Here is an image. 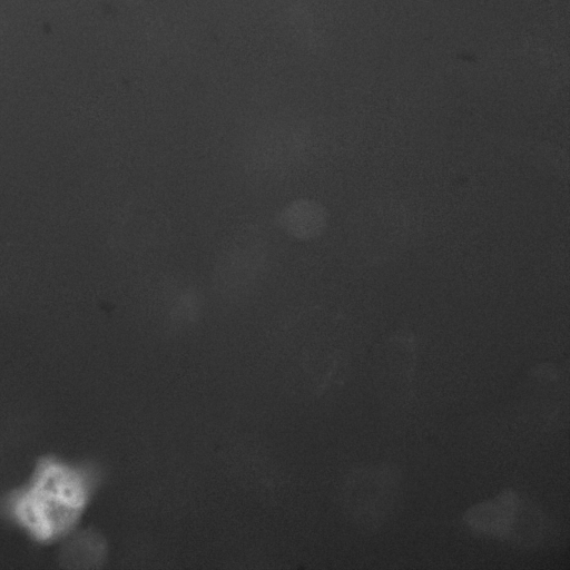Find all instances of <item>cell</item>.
<instances>
[{
    "instance_id": "2",
    "label": "cell",
    "mask_w": 570,
    "mask_h": 570,
    "mask_svg": "<svg viewBox=\"0 0 570 570\" xmlns=\"http://www.w3.org/2000/svg\"><path fill=\"white\" fill-rule=\"evenodd\" d=\"M405 220L402 210L390 203H376L361 210L358 236L366 256L382 258L401 243Z\"/></svg>"
},
{
    "instance_id": "1",
    "label": "cell",
    "mask_w": 570,
    "mask_h": 570,
    "mask_svg": "<svg viewBox=\"0 0 570 570\" xmlns=\"http://www.w3.org/2000/svg\"><path fill=\"white\" fill-rule=\"evenodd\" d=\"M99 482L90 463L43 455L0 498V518L37 544L62 542L80 525Z\"/></svg>"
},
{
    "instance_id": "5",
    "label": "cell",
    "mask_w": 570,
    "mask_h": 570,
    "mask_svg": "<svg viewBox=\"0 0 570 570\" xmlns=\"http://www.w3.org/2000/svg\"><path fill=\"white\" fill-rule=\"evenodd\" d=\"M394 492V478L390 471L372 470L361 473V519L365 522L384 515Z\"/></svg>"
},
{
    "instance_id": "3",
    "label": "cell",
    "mask_w": 570,
    "mask_h": 570,
    "mask_svg": "<svg viewBox=\"0 0 570 570\" xmlns=\"http://www.w3.org/2000/svg\"><path fill=\"white\" fill-rule=\"evenodd\" d=\"M520 500L512 491L502 492L490 502L472 508L465 520L472 529L499 538L514 534L522 513Z\"/></svg>"
},
{
    "instance_id": "4",
    "label": "cell",
    "mask_w": 570,
    "mask_h": 570,
    "mask_svg": "<svg viewBox=\"0 0 570 570\" xmlns=\"http://www.w3.org/2000/svg\"><path fill=\"white\" fill-rule=\"evenodd\" d=\"M414 360V346L409 336L403 334L393 335L382 348V375L392 384V392L397 390L401 393L409 391ZM386 383L384 387L389 384Z\"/></svg>"
}]
</instances>
